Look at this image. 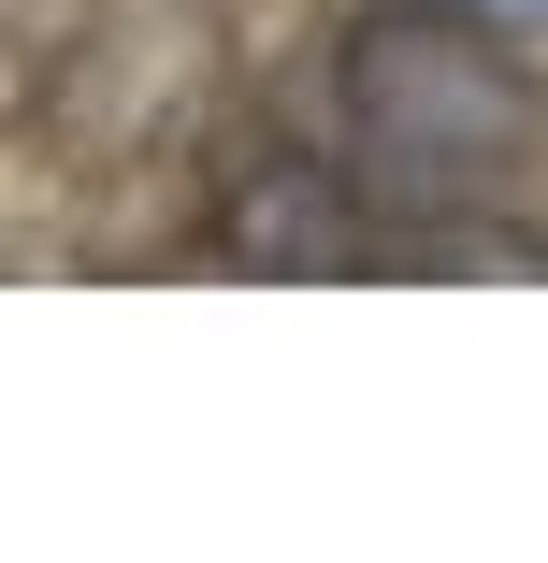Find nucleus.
<instances>
[{
    "label": "nucleus",
    "mask_w": 548,
    "mask_h": 563,
    "mask_svg": "<svg viewBox=\"0 0 548 563\" xmlns=\"http://www.w3.org/2000/svg\"><path fill=\"white\" fill-rule=\"evenodd\" d=\"M303 131L376 202L390 275H548V44L448 0H333L303 44Z\"/></svg>",
    "instance_id": "obj_1"
},
{
    "label": "nucleus",
    "mask_w": 548,
    "mask_h": 563,
    "mask_svg": "<svg viewBox=\"0 0 548 563\" xmlns=\"http://www.w3.org/2000/svg\"><path fill=\"white\" fill-rule=\"evenodd\" d=\"M202 261H216V275H390V232H376V202L347 188V159L289 117V131H260L246 159H216V188H202Z\"/></svg>",
    "instance_id": "obj_2"
},
{
    "label": "nucleus",
    "mask_w": 548,
    "mask_h": 563,
    "mask_svg": "<svg viewBox=\"0 0 548 563\" xmlns=\"http://www.w3.org/2000/svg\"><path fill=\"white\" fill-rule=\"evenodd\" d=\"M448 15H477V30H519V44H548V0H448Z\"/></svg>",
    "instance_id": "obj_3"
}]
</instances>
